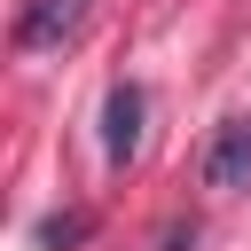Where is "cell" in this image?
<instances>
[{
  "instance_id": "cell-1",
  "label": "cell",
  "mask_w": 251,
  "mask_h": 251,
  "mask_svg": "<svg viewBox=\"0 0 251 251\" xmlns=\"http://www.w3.org/2000/svg\"><path fill=\"white\" fill-rule=\"evenodd\" d=\"M86 8H94V0H24V8H16V47H24V55H55V47L86 24Z\"/></svg>"
},
{
  "instance_id": "cell-2",
  "label": "cell",
  "mask_w": 251,
  "mask_h": 251,
  "mask_svg": "<svg viewBox=\"0 0 251 251\" xmlns=\"http://www.w3.org/2000/svg\"><path fill=\"white\" fill-rule=\"evenodd\" d=\"M204 188H220V196H243V188H251V118H227V126L212 133V149H204Z\"/></svg>"
},
{
  "instance_id": "cell-3",
  "label": "cell",
  "mask_w": 251,
  "mask_h": 251,
  "mask_svg": "<svg viewBox=\"0 0 251 251\" xmlns=\"http://www.w3.org/2000/svg\"><path fill=\"white\" fill-rule=\"evenodd\" d=\"M141 110H149V102H141L133 78H118V86L102 94V157H110V165H126V157L141 149Z\"/></svg>"
},
{
  "instance_id": "cell-4",
  "label": "cell",
  "mask_w": 251,
  "mask_h": 251,
  "mask_svg": "<svg viewBox=\"0 0 251 251\" xmlns=\"http://www.w3.org/2000/svg\"><path fill=\"white\" fill-rule=\"evenodd\" d=\"M86 227H94L86 212H55V220H39V243L47 251H71V243H86Z\"/></svg>"
},
{
  "instance_id": "cell-5",
  "label": "cell",
  "mask_w": 251,
  "mask_h": 251,
  "mask_svg": "<svg viewBox=\"0 0 251 251\" xmlns=\"http://www.w3.org/2000/svg\"><path fill=\"white\" fill-rule=\"evenodd\" d=\"M196 243H204V227H196V220H173V227L157 235V251H196Z\"/></svg>"
}]
</instances>
